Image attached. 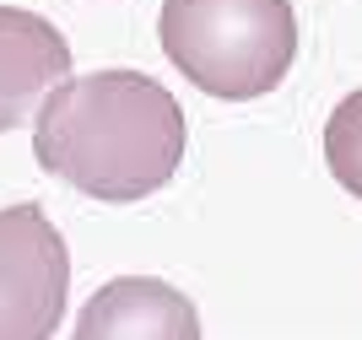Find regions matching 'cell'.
<instances>
[{"instance_id":"6da1fadb","label":"cell","mask_w":362,"mask_h":340,"mask_svg":"<svg viewBox=\"0 0 362 340\" xmlns=\"http://www.w3.org/2000/svg\"><path fill=\"white\" fill-rule=\"evenodd\" d=\"M184 108L141 71L65 76L33 124V157L71 189L130 206L146 200L184 163Z\"/></svg>"},{"instance_id":"7a4b0ae2","label":"cell","mask_w":362,"mask_h":340,"mask_svg":"<svg viewBox=\"0 0 362 340\" xmlns=\"http://www.w3.org/2000/svg\"><path fill=\"white\" fill-rule=\"evenodd\" d=\"M157 38L189 87L249 103L276 92L292 71L298 16L292 0H163Z\"/></svg>"},{"instance_id":"3957f363","label":"cell","mask_w":362,"mask_h":340,"mask_svg":"<svg viewBox=\"0 0 362 340\" xmlns=\"http://www.w3.org/2000/svg\"><path fill=\"white\" fill-rule=\"evenodd\" d=\"M71 292L60 227L33 206L0 211V340H49Z\"/></svg>"},{"instance_id":"277c9868","label":"cell","mask_w":362,"mask_h":340,"mask_svg":"<svg viewBox=\"0 0 362 340\" xmlns=\"http://www.w3.org/2000/svg\"><path fill=\"white\" fill-rule=\"evenodd\" d=\"M71 76V44L38 11L0 6V130H16L38 98Z\"/></svg>"},{"instance_id":"5b68a950","label":"cell","mask_w":362,"mask_h":340,"mask_svg":"<svg viewBox=\"0 0 362 340\" xmlns=\"http://www.w3.org/2000/svg\"><path fill=\"white\" fill-rule=\"evenodd\" d=\"M76 335L81 340H98V335L103 340H146V335L151 340H195L200 319H195V303L184 292H173L168 281L119 276L81 308Z\"/></svg>"},{"instance_id":"8992f818","label":"cell","mask_w":362,"mask_h":340,"mask_svg":"<svg viewBox=\"0 0 362 340\" xmlns=\"http://www.w3.org/2000/svg\"><path fill=\"white\" fill-rule=\"evenodd\" d=\"M325 163H330L335 184L362 200V92L335 103L330 124H325Z\"/></svg>"}]
</instances>
